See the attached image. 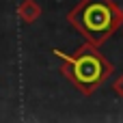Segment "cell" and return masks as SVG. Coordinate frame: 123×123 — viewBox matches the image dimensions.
<instances>
[{"label":"cell","instance_id":"1","mask_svg":"<svg viewBox=\"0 0 123 123\" xmlns=\"http://www.w3.org/2000/svg\"><path fill=\"white\" fill-rule=\"evenodd\" d=\"M67 19L86 43L99 48L123 26V11L115 0H80Z\"/></svg>","mask_w":123,"mask_h":123},{"label":"cell","instance_id":"3","mask_svg":"<svg viewBox=\"0 0 123 123\" xmlns=\"http://www.w3.org/2000/svg\"><path fill=\"white\" fill-rule=\"evenodd\" d=\"M17 17L24 24H32V22H37L41 17V6L35 0H22L17 4Z\"/></svg>","mask_w":123,"mask_h":123},{"label":"cell","instance_id":"2","mask_svg":"<svg viewBox=\"0 0 123 123\" xmlns=\"http://www.w3.org/2000/svg\"><path fill=\"white\" fill-rule=\"evenodd\" d=\"M54 54L61 56L63 61V67H61L63 76L82 95H91L95 89H99L115 69L112 63L99 52V48L91 43L80 45L74 54H67L61 50H54Z\"/></svg>","mask_w":123,"mask_h":123},{"label":"cell","instance_id":"4","mask_svg":"<svg viewBox=\"0 0 123 123\" xmlns=\"http://www.w3.org/2000/svg\"><path fill=\"white\" fill-rule=\"evenodd\" d=\"M112 91L117 97H123V76H119L115 82H112Z\"/></svg>","mask_w":123,"mask_h":123}]
</instances>
